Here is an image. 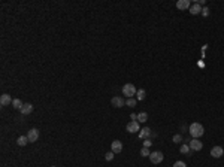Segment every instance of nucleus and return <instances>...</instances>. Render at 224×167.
<instances>
[{"instance_id": "f257e3e1", "label": "nucleus", "mask_w": 224, "mask_h": 167, "mask_svg": "<svg viewBox=\"0 0 224 167\" xmlns=\"http://www.w3.org/2000/svg\"><path fill=\"white\" fill-rule=\"evenodd\" d=\"M205 133V128L203 125L200 124V122H193L190 125V134L194 137V139H199V137H202Z\"/></svg>"}, {"instance_id": "f03ea898", "label": "nucleus", "mask_w": 224, "mask_h": 167, "mask_svg": "<svg viewBox=\"0 0 224 167\" xmlns=\"http://www.w3.org/2000/svg\"><path fill=\"white\" fill-rule=\"evenodd\" d=\"M136 91H137V90H136V87L133 85V84H126V85L122 87V94L127 96V99L136 96Z\"/></svg>"}, {"instance_id": "7ed1b4c3", "label": "nucleus", "mask_w": 224, "mask_h": 167, "mask_svg": "<svg viewBox=\"0 0 224 167\" xmlns=\"http://www.w3.org/2000/svg\"><path fill=\"white\" fill-rule=\"evenodd\" d=\"M163 158H164V155H163V152H160V151H154V152H151V155H149V160H151L152 164L162 163Z\"/></svg>"}, {"instance_id": "20e7f679", "label": "nucleus", "mask_w": 224, "mask_h": 167, "mask_svg": "<svg viewBox=\"0 0 224 167\" xmlns=\"http://www.w3.org/2000/svg\"><path fill=\"white\" fill-rule=\"evenodd\" d=\"M27 137H28V142H36L39 139V130L37 128H30L27 131Z\"/></svg>"}, {"instance_id": "39448f33", "label": "nucleus", "mask_w": 224, "mask_h": 167, "mask_svg": "<svg viewBox=\"0 0 224 167\" xmlns=\"http://www.w3.org/2000/svg\"><path fill=\"white\" fill-rule=\"evenodd\" d=\"M111 103H112V106L114 107H122L124 105H126V100H124L122 97H120V96H115V97H112Z\"/></svg>"}, {"instance_id": "423d86ee", "label": "nucleus", "mask_w": 224, "mask_h": 167, "mask_svg": "<svg viewBox=\"0 0 224 167\" xmlns=\"http://www.w3.org/2000/svg\"><path fill=\"white\" fill-rule=\"evenodd\" d=\"M211 155H212V158H220L224 155V149L221 146H214L211 149Z\"/></svg>"}, {"instance_id": "0eeeda50", "label": "nucleus", "mask_w": 224, "mask_h": 167, "mask_svg": "<svg viewBox=\"0 0 224 167\" xmlns=\"http://www.w3.org/2000/svg\"><path fill=\"white\" fill-rule=\"evenodd\" d=\"M177 7L179 9V11H185V9H190V7H191L190 0H178V2H177Z\"/></svg>"}, {"instance_id": "6e6552de", "label": "nucleus", "mask_w": 224, "mask_h": 167, "mask_svg": "<svg viewBox=\"0 0 224 167\" xmlns=\"http://www.w3.org/2000/svg\"><path fill=\"white\" fill-rule=\"evenodd\" d=\"M126 128H127L129 133H137V131H141V130H139V122H137V121H132V122H129Z\"/></svg>"}, {"instance_id": "1a4fd4ad", "label": "nucleus", "mask_w": 224, "mask_h": 167, "mask_svg": "<svg viewBox=\"0 0 224 167\" xmlns=\"http://www.w3.org/2000/svg\"><path fill=\"white\" fill-rule=\"evenodd\" d=\"M203 148V143L199 140V139H193V140L190 142V149L191 151H200Z\"/></svg>"}, {"instance_id": "9d476101", "label": "nucleus", "mask_w": 224, "mask_h": 167, "mask_svg": "<svg viewBox=\"0 0 224 167\" xmlns=\"http://www.w3.org/2000/svg\"><path fill=\"white\" fill-rule=\"evenodd\" d=\"M111 149H112L114 154H120V152L122 151V143L120 140H114L112 142V145H111Z\"/></svg>"}, {"instance_id": "9b49d317", "label": "nucleus", "mask_w": 224, "mask_h": 167, "mask_svg": "<svg viewBox=\"0 0 224 167\" xmlns=\"http://www.w3.org/2000/svg\"><path fill=\"white\" fill-rule=\"evenodd\" d=\"M12 97H11V96H9V94H2V96H0V105H2V106H7V105H9V103H11V105H12Z\"/></svg>"}, {"instance_id": "f8f14e48", "label": "nucleus", "mask_w": 224, "mask_h": 167, "mask_svg": "<svg viewBox=\"0 0 224 167\" xmlns=\"http://www.w3.org/2000/svg\"><path fill=\"white\" fill-rule=\"evenodd\" d=\"M20 111H21V115H30L32 112H33V105H30V103H24Z\"/></svg>"}, {"instance_id": "ddd939ff", "label": "nucleus", "mask_w": 224, "mask_h": 167, "mask_svg": "<svg viewBox=\"0 0 224 167\" xmlns=\"http://www.w3.org/2000/svg\"><path fill=\"white\" fill-rule=\"evenodd\" d=\"M149 136H151V130H149L148 127H145V128H142L141 131H139V139H149Z\"/></svg>"}, {"instance_id": "4468645a", "label": "nucleus", "mask_w": 224, "mask_h": 167, "mask_svg": "<svg viewBox=\"0 0 224 167\" xmlns=\"http://www.w3.org/2000/svg\"><path fill=\"white\" fill-rule=\"evenodd\" d=\"M190 13H191V15H199V13H202V7H200V5H199V3H196V5H191Z\"/></svg>"}, {"instance_id": "2eb2a0df", "label": "nucleus", "mask_w": 224, "mask_h": 167, "mask_svg": "<svg viewBox=\"0 0 224 167\" xmlns=\"http://www.w3.org/2000/svg\"><path fill=\"white\" fill-rule=\"evenodd\" d=\"M17 143H18L20 146H26L28 143V137L27 136H20V137L17 139Z\"/></svg>"}, {"instance_id": "dca6fc26", "label": "nucleus", "mask_w": 224, "mask_h": 167, "mask_svg": "<svg viewBox=\"0 0 224 167\" xmlns=\"http://www.w3.org/2000/svg\"><path fill=\"white\" fill-rule=\"evenodd\" d=\"M136 97H137V100H139V101L145 100V97H147L145 90H137V91H136Z\"/></svg>"}, {"instance_id": "f3484780", "label": "nucleus", "mask_w": 224, "mask_h": 167, "mask_svg": "<svg viewBox=\"0 0 224 167\" xmlns=\"http://www.w3.org/2000/svg\"><path fill=\"white\" fill-rule=\"evenodd\" d=\"M179 152H181V154H188V155H190L191 154L190 145H185V143H184V145H181V148H179Z\"/></svg>"}, {"instance_id": "a211bd4d", "label": "nucleus", "mask_w": 224, "mask_h": 167, "mask_svg": "<svg viewBox=\"0 0 224 167\" xmlns=\"http://www.w3.org/2000/svg\"><path fill=\"white\" fill-rule=\"evenodd\" d=\"M137 121H141V122H147V121H148V114H147V112H141V114H137Z\"/></svg>"}, {"instance_id": "6ab92c4d", "label": "nucleus", "mask_w": 224, "mask_h": 167, "mask_svg": "<svg viewBox=\"0 0 224 167\" xmlns=\"http://www.w3.org/2000/svg\"><path fill=\"white\" fill-rule=\"evenodd\" d=\"M22 105H24V103H22L20 99H14V101H12V106H14L15 109H21V107H22Z\"/></svg>"}, {"instance_id": "aec40b11", "label": "nucleus", "mask_w": 224, "mask_h": 167, "mask_svg": "<svg viewBox=\"0 0 224 167\" xmlns=\"http://www.w3.org/2000/svg\"><path fill=\"white\" fill-rule=\"evenodd\" d=\"M126 105H127L129 107H135L136 106V100L133 99V97H130V99H127V100H126Z\"/></svg>"}, {"instance_id": "412c9836", "label": "nucleus", "mask_w": 224, "mask_h": 167, "mask_svg": "<svg viewBox=\"0 0 224 167\" xmlns=\"http://www.w3.org/2000/svg\"><path fill=\"white\" fill-rule=\"evenodd\" d=\"M141 155H142V157H149V155H151V152H149V149H148V148H145V146H143L142 149H141Z\"/></svg>"}, {"instance_id": "4be33fe9", "label": "nucleus", "mask_w": 224, "mask_h": 167, "mask_svg": "<svg viewBox=\"0 0 224 167\" xmlns=\"http://www.w3.org/2000/svg\"><path fill=\"white\" fill-rule=\"evenodd\" d=\"M114 152H112V151H111V152H106V154H105V160L106 161H112L114 160Z\"/></svg>"}, {"instance_id": "5701e85b", "label": "nucleus", "mask_w": 224, "mask_h": 167, "mask_svg": "<svg viewBox=\"0 0 224 167\" xmlns=\"http://www.w3.org/2000/svg\"><path fill=\"white\" fill-rule=\"evenodd\" d=\"M173 167H187V166H185V163H184V161H177V163L173 164Z\"/></svg>"}, {"instance_id": "b1692460", "label": "nucleus", "mask_w": 224, "mask_h": 167, "mask_svg": "<svg viewBox=\"0 0 224 167\" xmlns=\"http://www.w3.org/2000/svg\"><path fill=\"white\" fill-rule=\"evenodd\" d=\"M202 15H203V17H208V15H209V9H208V7H202Z\"/></svg>"}, {"instance_id": "393cba45", "label": "nucleus", "mask_w": 224, "mask_h": 167, "mask_svg": "<svg viewBox=\"0 0 224 167\" xmlns=\"http://www.w3.org/2000/svg\"><path fill=\"white\" fill-rule=\"evenodd\" d=\"M143 146L149 148V146H151V140H149V139H145V140H143Z\"/></svg>"}, {"instance_id": "a878e982", "label": "nucleus", "mask_w": 224, "mask_h": 167, "mask_svg": "<svg viewBox=\"0 0 224 167\" xmlns=\"http://www.w3.org/2000/svg\"><path fill=\"white\" fill-rule=\"evenodd\" d=\"M181 139H182V137H181L179 134H175V136H173V142H175V143H177V142H181Z\"/></svg>"}, {"instance_id": "bb28decb", "label": "nucleus", "mask_w": 224, "mask_h": 167, "mask_svg": "<svg viewBox=\"0 0 224 167\" xmlns=\"http://www.w3.org/2000/svg\"><path fill=\"white\" fill-rule=\"evenodd\" d=\"M51 167H57V166H51Z\"/></svg>"}]
</instances>
